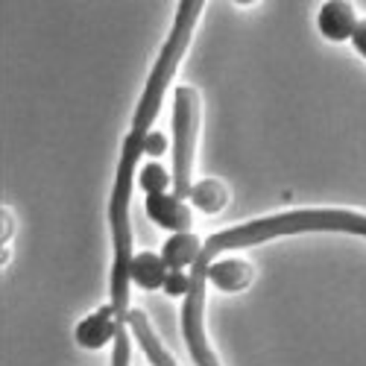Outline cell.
Masks as SVG:
<instances>
[{
	"instance_id": "8",
	"label": "cell",
	"mask_w": 366,
	"mask_h": 366,
	"mask_svg": "<svg viewBox=\"0 0 366 366\" xmlns=\"http://www.w3.org/2000/svg\"><path fill=\"white\" fill-rule=\"evenodd\" d=\"M167 267L162 261V255L156 252H138L129 261V285L141 287V290H159L164 285Z\"/></svg>"
},
{
	"instance_id": "7",
	"label": "cell",
	"mask_w": 366,
	"mask_h": 366,
	"mask_svg": "<svg viewBox=\"0 0 366 366\" xmlns=\"http://www.w3.org/2000/svg\"><path fill=\"white\" fill-rule=\"evenodd\" d=\"M202 252V240L191 232H179V234H170L164 240V249H162V261L167 269H182L185 267H194L197 258Z\"/></svg>"
},
{
	"instance_id": "9",
	"label": "cell",
	"mask_w": 366,
	"mask_h": 366,
	"mask_svg": "<svg viewBox=\"0 0 366 366\" xmlns=\"http://www.w3.org/2000/svg\"><path fill=\"white\" fill-rule=\"evenodd\" d=\"M188 199L197 211H202V214H220L229 202V191L220 179H199L191 185Z\"/></svg>"
},
{
	"instance_id": "13",
	"label": "cell",
	"mask_w": 366,
	"mask_h": 366,
	"mask_svg": "<svg viewBox=\"0 0 366 366\" xmlns=\"http://www.w3.org/2000/svg\"><path fill=\"white\" fill-rule=\"evenodd\" d=\"M352 44H355V50L366 59V18H363V21H357L355 33H352Z\"/></svg>"
},
{
	"instance_id": "5",
	"label": "cell",
	"mask_w": 366,
	"mask_h": 366,
	"mask_svg": "<svg viewBox=\"0 0 366 366\" xmlns=\"http://www.w3.org/2000/svg\"><path fill=\"white\" fill-rule=\"evenodd\" d=\"M127 328H132L135 340L141 343V349L147 352V357L152 360V366H176V360H173V357L167 355V349L162 346L159 334L152 331V325H149V320L144 317V311H132V308H129V314H127Z\"/></svg>"
},
{
	"instance_id": "4",
	"label": "cell",
	"mask_w": 366,
	"mask_h": 366,
	"mask_svg": "<svg viewBox=\"0 0 366 366\" xmlns=\"http://www.w3.org/2000/svg\"><path fill=\"white\" fill-rule=\"evenodd\" d=\"M252 267L243 258H220L205 269V282H211L223 293H240L252 285Z\"/></svg>"
},
{
	"instance_id": "10",
	"label": "cell",
	"mask_w": 366,
	"mask_h": 366,
	"mask_svg": "<svg viewBox=\"0 0 366 366\" xmlns=\"http://www.w3.org/2000/svg\"><path fill=\"white\" fill-rule=\"evenodd\" d=\"M138 182H141V191L149 197V194H164V191L173 185V176H170V170H164L159 162H149V164L141 167Z\"/></svg>"
},
{
	"instance_id": "3",
	"label": "cell",
	"mask_w": 366,
	"mask_h": 366,
	"mask_svg": "<svg viewBox=\"0 0 366 366\" xmlns=\"http://www.w3.org/2000/svg\"><path fill=\"white\" fill-rule=\"evenodd\" d=\"M317 26H320V36L328 39V41L352 39L355 26H357L355 6L346 4V0H328V4H322L320 12H317Z\"/></svg>"
},
{
	"instance_id": "11",
	"label": "cell",
	"mask_w": 366,
	"mask_h": 366,
	"mask_svg": "<svg viewBox=\"0 0 366 366\" xmlns=\"http://www.w3.org/2000/svg\"><path fill=\"white\" fill-rule=\"evenodd\" d=\"M164 293L167 296H182L185 299V293H188V287H191V276L188 272H182V269H167V276H164Z\"/></svg>"
},
{
	"instance_id": "12",
	"label": "cell",
	"mask_w": 366,
	"mask_h": 366,
	"mask_svg": "<svg viewBox=\"0 0 366 366\" xmlns=\"http://www.w3.org/2000/svg\"><path fill=\"white\" fill-rule=\"evenodd\" d=\"M164 149H167V138H164V132L149 129L147 138H144V152H147V156H152V159H159V156H164Z\"/></svg>"
},
{
	"instance_id": "2",
	"label": "cell",
	"mask_w": 366,
	"mask_h": 366,
	"mask_svg": "<svg viewBox=\"0 0 366 366\" xmlns=\"http://www.w3.org/2000/svg\"><path fill=\"white\" fill-rule=\"evenodd\" d=\"M144 211H147V217L156 223L159 229H167L173 234L191 232V208H188V199H179L173 191L149 194L144 199Z\"/></svg>"
},
{
	"instance_id": "1",
	"label": "cell",
	"mask_w": 366,
	"mask_h": 366,
	"mask_svg": "<svg viewBox=\"0 0 366 366\" xmlns=\"http://www.w3.org/2000/svg\"><path fill=\"white\" fill-rule=\"evenodd\" d=\"M199 132V97L191 85H179L173 91V194L188 199L191 170H194V147Z\"/></svg>"
},
{
	"instance_id": "6",
	"label": "cell",
	"mask_w": 366,
	"mask_h": 366,
	"mask_svg": "<svg viewBox=\"0 0 366 366\" xmlns=\"http://www.w3.org/2000/svg\"><path fill=\"white\" fill-rule=\"evenodd\" d=\"M311 223L317 232H346V234H360L366 237V214L357 211H343V208H314Z\"/></svg>"
}]
</instances>
